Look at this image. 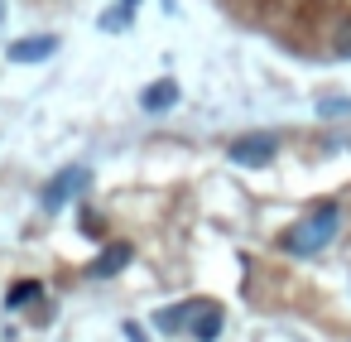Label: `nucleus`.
<instances>
[{"label": "nucleus", "mask_w": 351, "mask_h": 342, "mask_svg": "<svg viewBox=\"0 0 351 342\" xmlns=\"http://www.w3.org/2000/svg\"><path fill=\"white\" fill-rule=\"evenodd\" d=\"M337 231H341V207H337V203H322V207H313L303 222H293V227L279 236V246H284L289 255H317V251L332 246Z\"/></svg>", "instance_id": "obj_1"}, {"label": "nucleus", "mask_w": 351, "mask_h": 342, "mask_svg": "<svg viewBox=\"0 0 351 342\" xmlns=\"http://www.w3.org/2000/svg\"><path fill=\"white\" fill-rule=\"evenodd\" d=\"M274 155H279V135L274 130H250V135H236L226 145V159L241 164V169H265Z\"/></svg>", "instance_id": "obj_2"}, {"label": "nucleus", "mask_w": 351, "mask_h": 342, "mask_svg": "<svg viewBox=\"0 0 351 342\" xmlns=\"http://www.w3.org/2000/svg\"><path fill=\"white\" fill-rule=\"evenodd\" d=\"M87 183H92V174H87V169H63V174H53V183L39 193L44 212H58V207H63V203H73Z\"/></svg>", "instance_id": "obj_3"}, {"label": "nucleus", "mask_w": 351, "mask_h": 342, "mask_svg": "<svg viewBox=\"0 0 351 342\" xmlns=\"http://www.w3.org/2000/svg\"><path fill=\"white\" fill-rule=\"evenodd\" d=\"M130 260H135V246H130V241H111V246L87 265V275H92V280H111V275H121Z\"/></svg>", "instance_id": "obj_4"}, {"label": "nucleus", "mask_w": 351, "mask_h": 342, "mask_svg": "<svg viewBox=\"0 0 351 342\" xmlns=\"http://www.w3.org/2000/svg\"><path fill=\"white\" fill-rule=\"evenodd\" d=\"M221 328H226L221 304H207V299H202V308H197V313H193V323H188V337H193V342H217V337H221Z\"/></svg>", "instance_id": "obj_5"}, {"label": "nucleus", "mask_w": 351, "mask_h": 342, "mask_svg": "<svg viewBox=\"0 0 351 342\" xmlns=\"http://www.w3.org/2000/svg\"><path fill=\"white\" fill-rule=\"evenodd\" d=\"M58 54V34H34V39H15L10 44V63H44Z\"/></svg>", "instance_id": "obj_6"}, {"label": "nucleus", "mask_w": 351, "mask_h": 342, "mask_svg": "<svg viewBox=\"0 0 351 342\" xmlns=\"http://www.w3.org/2000/svg\"><path fill=\"white\" fill-rule=\"evenodd\" d=\"M140 106H145L149 116H164V111H173V106H178V82H173V78H159V82H149V87L140 92Z\"/></svg>", "instance_id": "obj_7"}, {"label": "nucleus", "mask_w": 351, "mask_h": 342, "mask_svg": "<svg viewBox=\"0 0 351 342\" xmlns=\"http://www.w3.org/2000/svg\"><path fill=\"white\" fill-rule=\"evenodd\" d=\"M202 308V299H188V304H173V308H159L154 313V323L164 328V332H178V328H188L193 323V313Z\"/></svg>", "instance_id": "obj_8"}, {"label": "nucleus", "mask_w": 351, "mask_h": 342, "mask_svg": "<svg viewBox=\"0 0 351 342\" xmlns=\"http://www.w3.org/2000/svg\"><path fill=\"white\" fill-rule=\"evenodd\" d=\"M34 299H44V284L39 280H20V284H10V308H25V304H34Z\"/></svg>", "instance_id": "obj_9"}, {"label": "nucleus", "mask_w": 351, "mask_h": 342, "mask_svg": "<svg viewBox=\"0 0 351 342\" xmlns=\"http://www.w3.org/2000/svg\"><path fill=\"white\" fill-rule=\"evenodd\" d=\"M332 54H337V58H351V15L332 30Z\"/></svg>", "instance_id": "obj_10"}, {"label": "nucleus", "mask_w": 351, "mask_h": 342, "mask_svg": "<svg viewBox=\"0 0 351 342\" xmlns=\"http://www.w3.org/2000/svg\"><path fill=\"white\" fill-rule=\"evenodd\" d=\"M125 25H130V10L125 5H116L111 15H101V30H125Z\"/></svg>", "instance_id": "obj_11"}, {"label": "nucleus", "mask_w": 351, "mask_h": 342, "mask_svg": "<svg viewBox=\"0 0 351 342\" xmlns=\"http://www.w3.org/2000/svg\"><path fill=\"white\" fill-rule=\"evenodd\" d=\"M125 337H130V342H149V337H145V332H140L135 323H125Z\"/></svg>", "instance_id": "obj_12"}, {"label": "nucleus", "mask_w": 351, "mask_h": 342, "mask_svg": "<svg viewBox=\"0 0 351 342\" xmlns=\"http://www.w3.org/2000/svg\"><path fill=\"white\" fill-rule=\"evenodd\" d=\"M121 5H125V10H135V5H140V0H121Z\"/></svg>", "instance_id": "obj_13"}]
</instances>
